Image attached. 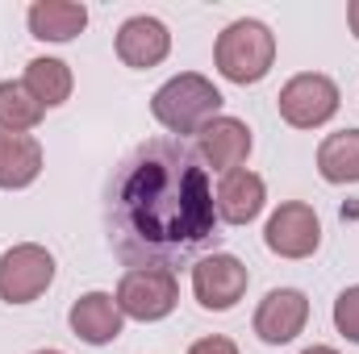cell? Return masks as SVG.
<instances>
[{
	"label": "cell",
	"instance_id": "10",
	"mask_svg": "<svg viewBox=\"0 0 359 354\" xmlns=\"http://www.w3.org/2000/svg\"><path fill=\"white\" fill-rule=\"evenodd\" d=\"M309 321V296L301 288H271L255 309V334L268 346L292 342Z\"/></svg>",
	"mask_w": 359,
	"mask_h": 354
},
{
	"label": "cell",
	"instance_id": "4",
	"mask_svg": "<svg viewBox=\"0 0 359 354\" xmlns=\"http://www.w3.org/2000/svg\"><path fill=\"white\" fill-rule=\"evenodd\" d=\"M180 283L176 271H168V267H138V271H126L117 283V309L130 321H163V317H172Z\"/></svg>",
	"mask_w": 359,
	"mask_h": 354
},
{
	"label": "cell",
	"instance_id": "11",
	"mask_svg": "<svg viewBox=\"0 0 359 354\" xmlns=\"http://www.w3.org/2000/svg\"><path fill=\"white\" fill-rule=\"evenodd\" d=\"M168 55H172V34H168V25H163L159 17L138 13V17L121 21V29H117V59H121L126 67L151 71V67H159Z\"/></svg>",
	"mask_w": 359,
	"mask_h": 354
},
{
	"label": "cell",
	"instance_id": "17",
	"mask_svg": "<svg viewBox=\"0 0 359 354\" xmlns=\"http://www.w3.org/2000/svg\"><path fill=\"white\" fill-rule=\"evenodd\" d=\"M25 92L42 104V108H59L72 88H76V80H72V67L63 63V59H29L25 63Z\"/></svg>",
	"mask_w": 359,
	"mask_h": 354
},
{
	"label": "cell",
	"instance_id": "18",
	"mask_svg": "<svg viewBox=\"0 0 359 354\" xmlns=\"http://www.w3.org/2000/svg\"><path fill=\"white\" fill-rule=\"evenodd\" d=\"M42 104L25 92V84H17V80H4L0 84V129H8V134H29L38 121H42Z\"/></svg>",
	"mask_w": 359,
	"mask_h": 354
},
{
	"label": "cell",
	"instance_id": "12",
	"mask_svg": "<svg viewBox=\"0 0 359 354\" xmlns=\"http://www.w3.org/2000/svg\"><path fill=\"white\" fill-rule=\"evenodd\" d=\"M213 200H217V221H226V225H251L264 213V204H268V183H264V176L238 167V171L222 176V183L213 187Z\"/></svg>",
	"mask_w": 359,
	"mask_h": 354
},
{
	"label": "cell",
	"instance_id": "22",
	"mask_svg": "<svg viewBox=\"0 0 359 354\" xmlns=\"http://www.w3.org/2000/svg\"><path fill=\"white\" fill-rule=\"evenodd\" d=\"M301 354H339L334 346H309V351H301Z\"/></svg>",
	"mask_w": 359,
	"mask_h": 354
},
{
	"label": "cell",
	"instance_id": "23",
	"mask_svg": "<svg viewBox=\"0 0 359 354\" xmlns=\"http://www.w3.org/2000/svg\"><path fill=\"white\" fill-rule=\"evenodd\" d=\"M34 354H63V351H34Z\"/></svg>",
	"mask_w": 359,
	"mask_h": 354
},
{
	"label": "cell",
	"instance_id": "21",
	"mask_svg": "<svg viewBox=\"0 0 359 354\" xmlns=\"http://www.w3.org/2000/svg\"><path fill=\"white\" fill-rule=\"evenodd\" d=\"M347 25H351V34L359 38V0H351V4H347Z\"/></svg>",
	"mask_w": 359,
	"mask_h": 354
},
{
	"label": "cell",
	"instance_id": "14",
	"mask_svg": "<svg viewBox=\"0 0 359 354\" xmlns=\"http://www.w3.org/2000/svg\"><path fill=\"white\" fill-rule=\"evenodd\" d=\"M25 21H29V34L38 42H72L88 25V4H80V0H34Z\"/></svg>",
	"mask_w": 359,
	"mask_h": 354
},
{
	"label": "cell",
	"instance_id": "19",
	"mask_svg": "<svg viewBox=\"0 0 359 354\" xmlns=\"http://www.w3.org/2000/svg\"><path fill=\"white\" fill-rule=\"evenodd\" d=\"M334 330H339L347 342L359 346V283L339 292V300H334Z\"/></svg>",
	"mask_w": 359,
	"mask_h": 354
},
{
	"label": "cell",
	"instance_id": "20",
	"mask_svg": "<svg viewBox=\"0 0 359 354\" xmlns=\"http://www.w3.org/2000/svg\"><path fill=\"white\" fill-rule=\"evenodd\" d=\"M188 354H238V346L230 342V338H222V334H213V338H201V342H192Z\"/></svg>",
	"mask_w": 359,
	"mask_h": 354
},
{
	"label": "cell",
	"instance_id": "7",
	"mask_svg": "<svg viewBox=\"0 0 359 354\" xmlns=\"http://www.w3.org/2000/svg\"><path fill=\"white\" fill-rule=\"evenodd\" d=\"M247 283H251V271L234 255H205L192 263V296L209 313L234 309L247 296Z\"/></svg>",
	"mask_w": 359,
	"mask_h": 354
},
{
	"label": "cell",
	"instance_id": "8",
	"mask_svg": "<svg viewBox=\"0 0 359 354\" xmlns=\"http://www.w3.org/2000/svg\"><path fill=\"white\" fill-rule=\"evenodd\" d=\"M264 242L271 255L280 259H309L322 246V221L313 213V204L305 200H284L264 225Z\"/></svg>",
	"mask_w": 359,
	"mask_h": 354
},
{
	"label": "cell",
	"instance_id": "16",
	"mask_svg": "<svg viewBox=\"0 0 359 354\" xmlns=\"http://www.w3.org/2000/svg\"><path fill=\"white\" fill-rule=\"evenodd\" d=\"M318 176L326 183H359V129H339L318 146Z\"/></svg>",
	"mask_w": 359,
	"mask_h": 354
},
{
	"label": "cell",
	"instance_id": "6",
	"mask_svg": "<svg viewBox=\"0 0 359 354\" xmlns=\"http://www.w3.org/2000/svg\"><path fill=\"white\" fill-rule=\"evenodd\" d=\"M55 283V255L38 242H17L0 255V300L29 304Z\"/></svg>",
	"mask_w": 359,
	"mask_h": 354
},
{
	"label": "cell",
	"instance_id": "3",
	"mask_svg": "<svg viewBox=\"0 0 359 354\" xmlns=\"http://www.w3.org/2000/svg\"><path fill=\"white\" fill-rule=\"evenodd\" d=\"M151 113L172 138L201 134L213 117H222V92L213 88V80H205L196 71H184V76H172L151 96Z\"/></svg>",
	"mask_w": 359,
	"mask_h": 354
},
{
	"label": "cell",
	"instance_id": "9",
	"mask_svg": "<svg viewBox=\"0 0 359 354\" xmlns=\"http://www.w3.org/2000/svg\"><path fill=\"white\" fill-rule=\"evenodd\" d=\"M251 146H255V138H251V125L247 121H238V117H213L201 134H196V155H201V163L205 167H213V171H238L247 159H251Z\"/></svg>",
	"mask_w": 359,
	"mask_h": 354
},
{
	"label": "cell",
	"instance_id": "13",
	"mask_svg": "<svg viewBox=\"0 0 359 354\" xmlns=\"http://www.w3.org/2000/svg\"><path fill=\"white\" fill-rule=\"evenodd\" d=\"M67 325H72V334H76L80 342H88V346H109V342H117L126 317H121V309H117V296H109V292H84V296L72 304Z\"/></svg>",
	"mask_w": 359,
	"mask_h": 354
},
{
	"label": "cell",
	"instance_id": "2",
	"mask_svg": "<svg viewBox=\"0 0 359 354\" xmlns=\"http://www.w3.org/2000/svg\"><path fill=\"white\" fill-rule=\"evenodd\" d=\"M213 63H217L222 80H230V84H243V88L259 84L276 63V34L255 17H238L217 34Z\"/></svg>",
	"mask_w": 359,
	"mask_h": 354
},
{
	"label": "cell",
	"instance_id": "15",
	"mask_svg": "<svg viewBox=\"0 0 359 354\" xmlns=\"http://www.w3.org/2000/svg\"><path fill=\"white\" fill-rule=\"evenodd\" d=\"M42 176V142L34 134H8L0 129V187L17 192Z\"/></svg>",
	"mask_w": 359,
	"mask_h": 354
},
{
	"label": "cell",
	"instance_id": "5",
	"mask_svg": "<svg viewBox=\"0 0 359 354\" xmlns=\"http://www.w3.org/2000/svg\"><path fill=\"white\" fill-rule=\"evenodd\" d=\"M339 84L330 80V76H322V71H301V76H292L280 96H276V108H280V117L292 125V129H318V125H326L334 113H339Z\"/></svg>",
	"mask_w": 359,
	"mask_h": 354
},
{
	"label": "cell",
	"instance_id": "1",
	"mask_svg": "<svg viewBox=\"0 0 359 354\" xmlns=\"http://www.w3.org/2000/svg\"><path fill=\"white\" fill-rule=\"evenodd\" d=\"M109 246L130 271L196 259L217 246V200L201 155L184 138H151L134 146L109 179L104 196Z\"/></svg>",
	"mask_w": 359,
	"mask_h": 354
}]
</instances>
